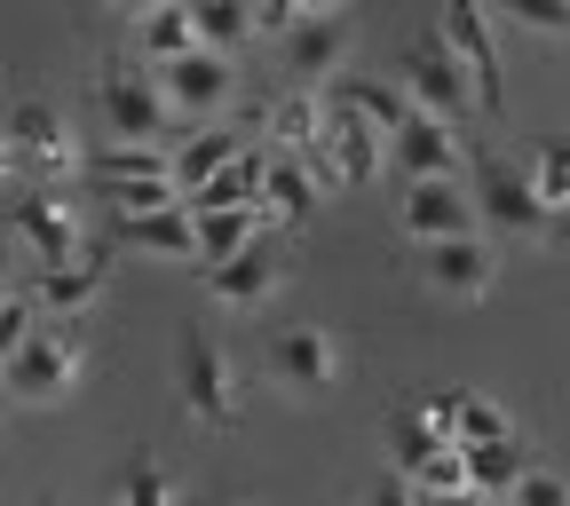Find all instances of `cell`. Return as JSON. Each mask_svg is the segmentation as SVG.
Here are the masks:
<instances>
[{
  "label": "cell",
  "instance_id": "cell-12",
  "mask_svg": "<svg viewBox=\"0 0 570 506\" xmlns=\"http://www.w3.org/2000/svg\"><path fill=\"white\" fill-rule=\"evenodd\" d=\"M396 222H404V238H412V246L460 238V230H475V190H460L452 175L404 182V198H396Z\"/></svg>",
  "mask_w": 570,
  "mask_h": 506
},
{
  "label": "cell",
  "instance_id": "cell-4",
  "mask_svg": "<svg viewBox=\"0 0 570 506\" xmlns=\"http://www.w3.org/2000/svg\"><path fill=\"white\" fill-rule=\"evenodd\" d=\"M262 380H269L277 396H294V404L333 396V380H341V340H333L325 325H277V333L262 340Z\"/></svg>",
  "mask_w": 570,
  "mask_h": 506
},
{
  "label": "cell",
  "instance_id": "cell-23",
  "mask_svg": "<svg viewBox=\"0 0 570 506\" xmlns=\"http://www.w3.org/2000/svg\"><path fill=\"white\" fill-rule=\"evenodd\" d=\"M523 467H531V444L515 436V427H508V436H491V444H468V475H475V490H483V498L515 490V483H523Z\"/></svg>",
  "mask_w": 570,
  "mask_h": 506
},
{
  "label": "cell",
  "instance_id": "cell-16",
  "mask_svg": "<svg viewBox=\"0 0 570 506\" xmlns=\"http://www.w3.org/2000/svg\"><path fill=\"white\" fill-rule=\"evenodd\" d=\"M444 40H452V48L468 56V71H475L483 119H508V80H499V40H491L483 0H444Z\"/></svg>",
  "mask_w": 570,
  "mask_h": 506
},
{
  "label": "cell",
  "instance_id": "cell-8",
  "mask_svg": "<svg viewBox=\"0 0 570 506\" xmlns=\"http://www.w3.org/2000/svg\"><path fill=\"white\" fill-rule=\"evenodd\" d=\"M96 111H104V127L127 135V142H159L175 96H167L159 71H142V63H104V71H96Z\"/></svg>",
  "mask_w": 570,
  "mask_h": 506
},
{
  "label": "cell",
  "instance_id": "cell-24",
  "mask_svg": "<svg viewBox=\"0 0 570 506\" xmlns=\"http://www.w3.org/2000/svg\"><path fill=\"white\" fill-rule=\"evenodd\" d=\"M151 175H175V159L151 151V142H127V135H111V151L88 159V182H96V190H111V182H151Z\"/></svg>",
  "mask_w": 570,
  "mask_h": 506
},
{
  "label": "cell",
  "instance_id": "cell-29",
  "mask_svg": "<svg viewBox=\"0 0 570 506\" xmlns=\"http://www.w3.org/2000/svg\"><path fill=\"white\" fill-rule=\"evenodd\" d=\"M491 9L539 40H570V0H491Z\"/></svg>",
  "mask_w": 570,
  "mask_h": 506
},
{
  "label": "cell",
  "instance_id": "cell-2",
  "mask_svg": "<svg viewBox=\"0 0 570 506\" xmlns=\"http://www.w3.org/2000/svg\"><path fill=\"white\" fill-rule=\"evenodd\" d=\"M309 167L325 175V190H356L389 167V127H373L341 88H325V142L309 151Z\"/></svg>",
  "mask_w": 570,
  "mask_h": 506
},
{
  "label": "cell",
  "instance_id": "cell-9",
  "mask_svg": "<svg viewBox=\"0 0 570 506\" xmlns=\"http://www.w3.org/2000/svg\"><path fill=\"white\" fill-rule=\"evenodd\" d=\"M9 230L24 238V254H32V261H63V254H80V246H88L63 182H32V190L9 206Z\"/></svg>",
  "mask_w": 570,
  "mask_h": 506
},
{
  "label": "cell",
  "instance_id": "cell-1",
  "mask_svg": "<svg viewBox=\"0 0 570 506\" xmlns=\"http://www.w3.org/2000/svg\"><path fill=\"white\" fill-rule=\"evenodd\" d=\"M80 373H88L80 333H63V325H32L24 340H9V396L24 411L71 404V396H80Z\"/></svg>",
  "mask_w": 570,
  "mask_h": 506
},
{
  "label": "cell",
  "instance_id": "cell-6",
  "mask_svg": "<svg viewBox=\"0 0 570 506\" xmlns=\"http://www.w3.org/2000/svg\"><path fill=\"white\" fill-rule=\"evenodd\" d=\"M175 396L198 427H238V365L223 356V340H206V333L175 340Z\"/></svg>",
  "mask_w": 570,
  "mask_h": 506
},
{
  "label": "cell",
  "instance_id": "cell-10",
  "mask_svg": "<svg viewBox=\"0 0 570 506\" xmlns=\"http://www.w3.org/2000/svg\"><path fill=\"white\" fill-rule=\"evenodd\" d=\"M159 80H167V96H175V111H198V119H214V111H230L238 103V63L223 56V48H183V56H167L159 63Z\"/></svg>",
  "mask_w": 570,
  "mask_h": 506
},
{
  "label": "cell",
  "instance_id": "cell-30",
  "mask_svg": "<svg viewBox=\"0 0 570 506\" xmlns=\"http://www.w3.org/2000/svg\"><path fill=\"white\" fill-rule=\"evenodd\" d=\"M531 175H539L547 206L570 214V135H547V142H539V151H531Z\"/></svg>",
  "mask_w": 570,
  "mask_h": 506
},
{
  "label": "cell",
  "instance_id": "cell-26",
  "mask_svg": "<svg viewBox=\"0 0 570 506\" xmlns=\"http://www.w3.org/2000/svg\"><path fill=\"white\" fill-rule=\"evenodd\" d=\"M190 17H198V40L223 48V56H238V48L262 32V9H254V0H190Z\"/></svg>",
  "mask_w": 570,
  "mask_h": 506
},
{
  "label": "cell",
  "instance_id": "cell-14",
  "mask_svg": "<svg viewBox=\"0 0 570 506\" xmlns=\"http://www.w3.org/2000/svg\"><path fill=\"white\" fill-rule=\"evenodd\" d=\"M420 269H428V285H436V294H452V301H483L491 285H499V246L475 238V230H460V238L420 246Z\"/></svg>",
  "mask_w": 570,
  "mask_h": 506
},
{
  "label": "cell",
  "instance_id": "cell-5",
  "mask_svg": "<svg viewBox=\"0 0 570 506\" xmlns=\"http://www.w3.org/2000/svg\"><path fill=\"white\" fill-rule=\"evenodd\" d=\"M88 159H80V142H71V127L56 119V103L24 96L9 111V175L17 182H71Z\"/></svg>",
  "mask_w": 570,
  "mask_h": 506
},
{
  "label": "cell",
  "instance_id": "cell-17",
  "mask_svg": "<svg viewBox=\"0 0 570 506\" xmlns=\"http://www.w3.org/2000/svg\"><path fill=\"white\" fill-rule=\"evenodd\" d=\"M325 198V175L309 167V151H269V175H262V206H269V222L285 230H302L309 214Z\"/></svg>",
  "mask_w": 570,
  "mask_h": 506
},
{
  "label": "cell",
  "instance_id": "cell-28",
  "mask_svg": "<svg viewBox=\"0 0 570 506\" xmlns=\"http://www.w3.org/2000/svg\"><path fill=\"white\" fill-rule=\"evenodd\" d=\"M460 490H475V475H468V444L452 436L436 459L412 467V498H460Z\"/></svg>",
  "mask_w": 570,
  "mask_h": 506
},
{
  "label": "cell",
  "instance_id": "cell-25",
  "mask_svg": "<svg viewBox=\"0 0 570 506\" xmlns=\"http://www.w3.org/2000/svg\"><path fill=\"white\" fill-rule=\"evenodd\" d=\"M135 48L151 56V63H167V56L198 48V17H190V0H159L151 17H135Z\"/></svg>",
  "mask_w": 570,
  "mask_h": 506
},
{
  "label": "cell",
  "instance_id": "cell-31",
  "mask_svg": "<svg viewBox=\"0 0 570 506\" xmlns=\"http://www.w3.org/2000/svg\"><path fill=\"white\" fill-rule=\"evenodd\" d=\"M111 498H135V506H167V498H175V475H167L159 459H135V467H119V475H111Z\"/></svg>",
  "mask_w": 570,
  "mask_h": 506
},
{
  "label": "cell",
  "instance_id": "cell-13",
  "mask_svg": "<svg viewBox=\"0 0 570 506\" xmlns=\"http://www.w3.org/2000/svg\"><path fill=\"white\" fill-rule=\"evenodd\" d=\"M104 285H111V246H80V254L32 269V294H40L48 317H88L104 301Z\"/></svg>",
  "mask_w": 570,
  "mask_h": 506
},
{
  "label": "cell",
  "instance_id": "cell-22",
  "mask_svg": "<svg viewBox=\"0 0 570 506\" xmlns=\"http://www.w3.org/2000/svg\"><path fill=\"white\" fill-rule=\"evenodd\" d=\"M325 88H341V96H348L356 111H365L373 127H389V135H396V127H404V119L420 111V96H412L404 80H356V71H333Z\"/></svg>",
  "mask_w": 570,
  "mask_h": 506
},
{
  "label": "cell",
  "instance_id": "cell-32",
  "mask_svg": "<svg viewBox=\"0 0 570 506\" xmlns=\"http://www.w3.org/2000/svg\"><path fill=\"white\" fill-rule=\"evenodd\" d=\"M515 498H531V506H554V498H570V490H562V475H547V467H523Z\"/></svg>",
  "mask_w": 570,
  "mask_h": 506
},
{
  "label": "cell",
  "instance_id": "cell-27",
  "mask_svg": "<svg viewBox=\"0 0 570 506\" xmlns=\"http://www.w3.org/2000/svg\"><path fill=\"white\" fill-rule=\"evenodd\" d=\"M238 151H246V135H238V127H206V135H190L183 151H175V175H183V190L214 182V175H223Z\"/></svg>",
  "mask_w": 570,
  "mask_h": 506
},
{
  "label": "cell",
  "instance_id": "cell-11",
  "mask_svg": "<svg viewBox=\"0 0 570 506\" xmlns=\"http://www.w3.org/2000/svg\"><path fill=\"white\" fill-rule=\"evenodd\" d=\"M277 285H285V254L269 246V230H262L254 246L223 254V261H206V301H214V309H262Z\"/></svg>",
  "mask_w": 570,
  "mask_h": 506
},
{
  "label": "cell",
  "instance_id": "cell-18",
  "mask_svg": "<svg viewBox=\"0 0 570 506\" xmlns=\"http://www.w3.org/2000/svg\"><path fill=\"white\" fill-rule=\"evenodd\" d=\"M119 246H135V254H159V261H183V254H198V214H190V198L183 206H151V214H119Z\"/></svg>",
  "mask_w": 570,
  "mask_h": 506
},
{
  "label": "cell",
  "instance_id": "cell-33",
  "mask_svg": "<svg viewBox=\"0 0 570 506\" xmlns=\"http://www.w3.org/2000/svg\"><path fill=\"white\" fill-rule=\"evenodd\" d=\"M348 0H302V17H341Z\"/></svg>",
  "mask_w": 570,
  "mask_h": 506
},
{
  "label": "cell",
  "instance_id": "cell-7",
  "mask_svg": "<svg viewBox=\"0 0 570 506\" xmlns=\"http://www.w3.org/2000/svg\"><path fill=\"white\" fill-rule=\"evenodd\" d=\"M475 214L499 238H547L554 230V206H547L539 175L508 167V159H475Z\"/></svg>",
  "mask_w": 570,
  "mask_h": 506
},
{
  "label": "cell",
  "instance_id": "cell-21",
  "mask_svg": "<svg viewBox=\"0 0 570 506\" xmlns=\"http://www.w3.org/2000/svg\"><path fill=\"white\" fill-rule=\"evenodd\" d=\"M262 135L277 151H317L325 142V96H277L262 103Z\"/></svg>",
  "mask_w": 570,
  "mask_h": 506
},
{
  "label": "cell",
  "instance_id": "cell-34",
  "mask_svg": "<svg viewBox=\"0 0 570 506\" xmlns=\"http://www.w3.org/2000/svg\"><path fill=\"white\" fill-rule=\"evenodd\" d=\"M111 9H119V17H151V9H159V0H111Z\"/></svg>",
  "mask_w": 570,
  "mask_h": 506
},
{
  "label": "cell",
  "instance_id": "cell-19",
  "mask_svg": "<svg viewBox=\"0 0 570 506\" xmlns=\"http://www.w3.org/2000/svg\"><path fill=\"white\" fill-rule=\"evenodd\" d=\"M285 40V63H294V80H309V88H325L333 71L348 63V24L341 17H302L294 32H277Z\"/></svg>",
  "mask_w": 570,
  "mask_h": 506
},
{
  "label": "cell",
  "instance_id": "cell-15",
  "mask_svg": "<svg viewBox=\"0 0 570 506\" xmlns=\"http://www.w3.org/2000/svg\"><path fill=\"white\" fill-rule=\"evenodd\" d=\"M389 167H396L404 182H428V175H452V182H460V167H468L460 127L436 119V111H412V119L389 135Z\"/></svg>",
  "mask_w": 570,
  "mask_h": 506
},
{
  "label": "cell",
  "instance_id": "cell-20",
  "mask_svg": "<svg viewBox=\"0 0 570 506\" xmlns=\"http://www.w3.org/2000/svg\"><path fill=\"white\" fill-rule=\"evenodd\" d=\"M190 214H198V269L223 261V254H238V246H254L262 230H277L269 206H190Z\"/></svg>",
  "mask_w": 570,
  "mask_h": 506
},
{
  "label": "cell",
  "instance_id": "cell-3",
  "mask_svg": "<svg viewBox=\"0 0 570 506\" xmlns=\"http://www.w3.org/2000/svg\"><path fill=\"white\" fill-rule=\"evenodd\" d=\"M396 80L420 96V111H436V119H483V96H475V71H468V56L444 40V24L436 32H420L412 48H404V71Z\"/></svg>",
  "mask_w": 570,
  "mask_h": 506
}]
</instances>
